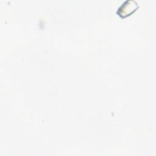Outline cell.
<instances>
[{
  "instance_id": "1",
  "label": "cell",
  "mask_w": 156,
  "mask_h": 156,
  "mask_svg": "<svg viewBox=\"0 0 156 156\" xmlns=\"http://www.w3.org/2000/svg\"><path fill=\"white\" fill-rule=\"evenodd\" d=\"M139 7L140 5L136 1L126 0L118 7L116 13L121 18H124L134 13Z\"/></svg>"
}]
</instances>
